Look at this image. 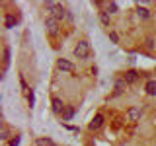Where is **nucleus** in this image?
<instances>
[{"mask_svg":"<svg viewBox=\"0 0 156 146\" xmlns=\"http://www.w3.org/2000/svg\"><path fill=\"white\" fill-rule=\"evenodd\" d=\"M45 8L51 12V16L53 18H57L58 22H61L62 18H66V14H68V10L66 8H62V4H58V2H47L45 4Z\"/></svg>","mask_w":156,"mask_h":146,"instance_id":"f257e3e1","label":"nucleus"},{"mask_svg":"<svg viewBox=\"0 0 156 146\" xmlns=\"http://www.w3.org/2000/svg\"><path fill=\"white\" fill-rule=\"evenodd\" d=\"M90 53H92V49H90V43H88V41H80L74 47V57L76 58H88Z\"/></svg>","mask_w":156,"mask_h":146,"instance_id":"f03ea898","label":"nucleus"},{"mask_svg":"<svg viewBox=\"0 0 156 146\" xmlns=\"http://www.w3.org/2000/svg\"><path fill=\"white\" fill-rule=\"evenodd\" d=\"M45 27H47V33H51V35H57V33H58V19L53 18V16H47V19H45Z\"/></svg>","mask_w":156,"mask_h":146,"instance_id":"7ed1b4c3","label":"nucleus"},{"mask_svg":"<svg viewBox=\"0 0 156 146\" xmlns=\"http://www.w3.org/2000/svg\"><path fill=\"white\" fill-rule=\"evenodd\" d=\"M57 66H58V70H62V72H72V70H74L72 62L66 61V58H58V61H57Z\"/></svg>","mask_w":156,"mask_h":146,"instance_id":"20e7f679","label":"nucleus"},{"mask_svg":"<svg viewBox=\"0 0 156 146\" xmlns=\"http://www.w3.org/2000/svg\"><path fill=\"white\" fill-rule=\"evenodd\" d=\"M16 23H18V18L14 16V14H6V16H4V27L6 29H12V27H16Z\"/></svg>","mask_w":156,"mask_h":146,"instance_id":"39448f33","label":"nucleus"},{"mask_svg":"<svg viewBox=\"0 0 156 146\" xmlns=\"http://www.w3.org/2000/svg\"><path fill=\"white\" fill-rule=\"evenodd\" d=\"M140 117H143V111H140L139 107H131V109L127 111V119L129 121H139Z\"/></svg>","mask_w":156,"mask_h":146,"instance_id":"423d86ee","label":"nucleus"},{"mask_svg":"<svg viewBox=\"0 0 156 146\" xmlns=\"http://www.w3.org/2000/svg\"><path fill=\"white\" fill-rule=\"evenodd\" d=\"M123 80H125V84H135V82L139 80V72H136V70H127L125 76H123Z\"/></svg>","mask_w":156,"mask_h":146,"instance_id":"0eeeda50","label":"nucleus"},{"mask_svg":"<svg viewBox=\"0 0 156 146\" xmlns=\"http://www.w3.org/2000/svg\"><path fill=\"white\" fill-rule=\"evenodd\" d=\"M101 125H104V115H96V117H94V121L90 123V130H98V129H101Z\"/></svg>","mask_w":156,"mask_h":146,"instance_id":"6e6552de","label":"nucleus"},{"mask_svg":"<svg viewBox=\"0 0 156 146\" xmlns=\"http://www.w3.org/2000/svg\"><path fill=\"white\" fill-rule=\"evenodd\" d=\"M53 111H55V113H62V111H65V105H62V101L58 99V97H53Z\"/></svg>","mask_w":156,"mask_h":146,"instance_id":"1a4fd4ad","label":"nucleus"},{"mask_svg":"<svg viewBox=\"0 0 156 146\" xmlns=\"http://www.w3.org/2000/svg\"><path fill=\"white\" fill-rule=\"evenodd\" d=\"M144 92L148 96H156V80H150V82H146V86H144Z\"/></svg>","mask_w":156,"mask_h":146,"instance_id":"9d476101","label":"nucleus"},{"mask_svg":"<svg viewBox=\"0 0 156 146\" xmlns=\"http://www.w3.org/2000/svg\"><path fill=\"white\" fill-rule=\"evenodd\" d=\"M61 115H62V121H70L74 117V107H65V111Z\"/></svg>","mask_w":156,"mask_h":146,"instance_id":"9b49d317","label":"nucleus"},{"mask_svg":"<svg viewBox=\"0 0 156 146\" xmlns=\"http://www.w3.org/2000/svg\"><path fill=\"white\" fill-rule=\"evenodd\" d=\"M10 66V47H4V64H2V70L6 72Z\"/></svg>","mask_w":156,"mask_h":146,"instance_id":"f8f14e48","label":"nucleus"},{"mask_svg":"<svg viewBox=\"0 0 156 146\" xmlns=\"http://www.w3.org/2000/svg\"><path fill=\"white\" fill-rule=\"evenodd\" d=\"M35 144H37V146H57V144L53 142L51 138H45V136H41V138H37V140H35Z\"/></svg>","mask_w":156,"mask_h":146,"instance_id":"ddd939ff","label":"nucleus"},{"mask_svg":"<svg viewBox=\"0 0 156 146\" xmlns=\"http://www.w3.org/2000/svg\"><path fill=\"white\" fill-rule=\"evenodd\" d=\"M136 14H139V18H143V19L150 18V12H148L146 8H143V6H139V8H136Z\"/></svg>","mask_w":156,"mask_h":146,"instance_id":"4468645a","label":"nucleus"},{"mask_svg":"<svg viewBox=\"0 0 156 146\" xmlns=\"http://www.w3.org/2000/svg\"><path fill=\"white\" fill-rule=\"evenodd\" d=\"M117 10H119V6H117V2H109V4H107V12H109V14H115Z\"/></svg>","mask_w":156,"mask_h":146,"instance_id":"2eb2a0df","label":"nucleus"},{"mask_svg":"<svg viewBox=\"0 0 156 146\" xmlns=\"http://www.w3.org/2000/svg\"><path fill=\"white\" fill-rule=\"evenodd\" d=\"M100 19H101V23H104V26H109V14H107V12H101Z\"/></svg>","mask_w":156,"mask_h":146,"instance_id":"dca6fc26","label":"nucleus"},{"mask_svg":"<svg viewBox=\"0 0 156 146\" xmlns=\"http://www.w3.org/2000/svg\"><path fill=\"white\" fill-rule=\"evenodd\" d=\"M0 138H2V140H8V138H10V130L6 129V127L2 129V134H0Z\"/></svg>","mask_w":156,"mask_h":146,"instance_id":"f3484780","label":"nucleus"},{"mask_svg":"<svg viewBox=\"0 0 156 146\" xmlns=\"http://www.w3.org/2000/svg\"><path fill=\"white\" fill-rule=\"evenodd\" d=\"M109 39H111L113 43H119V35H117L115 31H109Z\"/></svg>","mask_w":156,"mask_h":146,"instance_id":"a211bd4d","label":"nucleus"},{"mask_svg":"<svg viewBox=\"0 0 156 146\" xmlns=\"http://www.w3.org/2000/svg\"><path fill=\"white\" fill-rule=\"evenodd\" d=\"M20 140H22L20 136H14V138L10 140V146H20Z\"/></svg>","mask_w":156,"mask_h":146,"instance_id":"6ab92c4d","label":"nucleus"},{"mask_svg":"<svg viewBox=\"0 0 156 146\" xmlns=\"http://www.w3.org/2000/svg\"><path fill=\"white\" fill-rule=\"evenodd\" d=\"M146 47H148V49L154 47V41H152V39H148V41H146Z\"/></svg>","mask_w":156,"mask_h":146,"instance_id":"aec40b11","label":"nucleus"},{"mask_svg":"<svg viewBox=\"0 0 156 146\" xmlns=\"http://www.w3.org/2000/svg\"><path fill=\"white\" fill-rule=\"evenodd\" d=\"M123 82H125V80H119V82L115 84V88H117V90H121V88H123Z\"/></svg>","mask_w":156,"mask_h":146,"instance_id":"412c9836","label":"nucleus"}]
</instances>
